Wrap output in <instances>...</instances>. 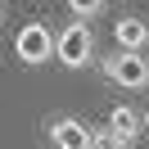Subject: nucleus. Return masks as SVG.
<instances>
[{
  "mask_svg": "<svg viewBox=\"0 0 149 149\" xmlns=\"http://www.w3.org/2000/svg\"><path fill=\"white\" fill-rule=\"evenodd\" d=\"M54 59L63 68H86L95 59V32H91V23H81V18H68V27L54 36Z\"/></svg>",
  "mask_w": 149,
  "mask_h": 149,
  "instance_id": "nucleus-1",
  "label": "nucleus"
},
{
  "mask_svg": "<svg viewBox=\"0 0 149 149\" xmlns=\"http://www.w3.org/2000/svg\"><path fill=\"white\" fill-rule=\"evenodd\" d=\"M104 77L118 81L122 91H145L149 86V59L131 54V50H113V54L104 59Z\"/></svg>",
  "mask_w": 149,
  "mask_h": 149,
  "instance_id": "nucleus-2",
  "label": "nucleus"
},
{
  "mask_svg": "<svg viewBox=\"0 0 149 149\" xmlns=\"http://www.w3.org/2000/svg\"><path fill=\"white\" fill-rule=\"evenodd\" d=\"M14 54L23 59V63L41 68L54 59V32L45 27V23H23L18 27V41H14Z\"/></svg>",
  "mask_w": 149,
  "mask_h": 149,
  "instance_id": "nucleus-3",
  "label": "nucleus"
},
{
  "mask_svg": "<svg viewBox=\"0 0 149 149\" xmlns=\"http://www.w3.org/2000/svg\"><path fill=\"white\" fill-rule=\"evenodd\" d=\"M91 140H95V131L77 118H54L50 122V145L54 149H91Z\"/></svg>",
  "mask_w": 149,
  "mask_h": 149,
  "instance_id": "nucleus-4",
  "label": "nucleus"
},
{
  "mask_svg": "<svg viewBox=\"0 0 149 149\" xmlns=\"http://www.w3.org/2000/svg\"><path fill=\"white\" fill-rule=\"evenodd\" d=\"M113 41H118V50H131V54H145V41H149V23L136 18V14H127V18L113 23Z\"/></svg>",
  "mask_w": 149,
  "mask_h": 149,
  "instance_id": "nucleus-5",
  "label": "nucleus"
},
{
  "mask_svg": "<svg viewBox=\"0 0 149 149\" xmlns=\"http://www.w3.org/2000/svg\"><path fill=\"white\" fill-rule=\"evenodd\" d=\"M109 136H118V140H127V145H136V136L145 131V122H140V113L131 109V104H113L109 109Z\"/></svg>",
  "mask_w": 149,
  "mask_h": 149,
  "instance_id": "nucleus-6",
  "label": "nucleus"
},
{
  "mask_svg": "<svg viewBox=\"0 0 149 149\" xmlns=\"http://www.w3.org/2000/svg\"><path fill=\"white\" fill-rule=\"evenodd\" d=\"M68 9H72V18H81V23H91L95 14L104 9V0H68Z\"/></svg>",
  "mask_w": 149,
  "mask_h": 149,
  "instance_id": "nucleus-7",
  "label": "nucleus"
},
{
  "mask_svg": "<svg viewBox=\"0 0 149 149\" xmlns=\"http://www.w3.org/2000/svg\"><path fill=\"white\" fill-rule=\"evenodd\" d=\"M91 149H131V145H127V140H118V136H109V131H95Z\"/></svg>",
  "mask_w": 149,
  "mask_h": 149,
  "instance_id": "nucleus-8",
  "label": "nucleus"
},
{
  "mask_svg": "<svg viewBox=\"0 0 149 149\" xmlns=\"http://www.w3.org/2000/svg\"><path fill=\"white\" fill-rule=\"evenodd\" d=\"M140 122H145V131H149V109H145V118H140Z\"/></svg>",
  "mask_w": 149,
  "mask_h": 149,
  "instance_id": "nucleus-9",
  "label": "nucleus"
},
{
  "mask_svg": "<svg viewBox=\"0 0 149 149\" xmlns=\"http://www.w3.org/2000/svg\"><path fill=\"white\" fill-rule=\"evenodd\" d=\"M0 18H5V5H0Z\"/></svg>",
  "mask_w": 149,
  "mask_h": 149,
  "instance_id": "nucleus-10",
  "label": "nucleus"
}]
</instances>
